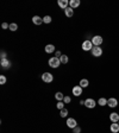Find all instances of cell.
I'll use <instances>...</instances> for the list:
<instances>
[{"label":"cell","instance_id":"cell-24","mask_svg":"<svg viewBox=\"0 0 119 133\" xmlns=\"http://www.w3.org/2000/svg\"><path fill=\"white\" fill-rule=\"evenodd\" d=\"M51 20H53V19H51L50 16H45V17L43 18V23H45V24H50Z\"/></svg>","mask_w":119,"mask_h":133},{"label":"cell","instance_id":"cell-3","mask_svg":"<svg viewBox=\"0 0 119 133\" xmlns=\"http://www.w3.org/2000/svg\"><path fill=\"white\" fill-rule=\"evenodd\" d=\"M91 40H92V43H93L94 47H100L101 44H103V42H104V38L98 34V36H94Z\"/></svg>","mask_w":119,"mask_h":133},{"label":"cell","instance_id":"cell-6","mask_svg":"<svg viewBox=\"0 0 119 133\" xmlns=\"http://www.w3.org/2000/svg\"><path fill=\"white\" fill-rule=\"evenodd\" d=\"M83 106H86L87 108H94V107L97 106V102H95V100L94 99H92V97H88V99L85 100Z\"/></svg>","mask_w":119,"mask_h":133},{"label":"cell","instance_id":"cell-12","mask_svg":"<svg viewBox=\"0 0 119 133\" xmlns=\"http://www.w3.org/2000/svg\"><path fill=\"white\" fill-rule=\"evenodd\" d=\"M58 6L62 10H66L67 7H69V1L68 0H58Z\"/></svg>","mask_w":119,"mask_h":133},{"label":"cell","instance_id":"cell-13","mask_svg":"<svg viewBox=\"0 0 119 133\" xmlns=\"http://www.w3.org/2000/svg\"><path fill=\"white\" fill-rule=\"evenodd\" d=\"M110 130H111V132L112 133H118L119 132V124L118 122H112V124H111Z\"/></svg>","mask_w":119,"mask_h":133},{"label":"cell","instance_id":"cell-25","mask_svg":"<svg viewBox=\"0 0 119 133\" xmlns=\"http://www.w3.org/2000/svg\"><path fill=\"white\" fill-rule=\"evenodd\" d=\"M6 81H7V78L5 75H1V76H0V84H5Z\"/></svg>","mask_w":119,"mask_h":133},{"label":"cell","instance_id":"cell-15","mask_svg":"<svg viewBox=\"0 0 119 133\" xmlns=\"http://www.w3.org/2000/svg\"><path fill=\"white\" fill-rule=\"evenodd\" d=\"M44 50H45V52L47 54H53L54 51H55V45H53V44H48V45H45Z\"/></svg>","mask_w":119,"mask_h":133},{"label":"cell","instance_id":"cell-14","mask_svg":"<svg viewBox=\"0 0 119 133\" xmlns=\"http://www.w3.org/2000/svg\"><path fill=\"white\" fill-rule=\"evenodd\" d=\"M80 4H81L80 0H70V1H69V7H72V8L74 10V8L80 6Z\"/></svg>","mask_w":119,"mask_h":133},{"label":"cell","instance_id":"cell-9","mask_svg":"<svg viewBox=\"0 0 119 133\" xmlns=\"http://www.w3.org/2000/svg\"><path fill=\"white\" fill-rule=\"evenodd\" d=\"M82 89H83V88H82L81 86H75L74 87V88H73V95L74 96H80L82 94Z\"/></svg>","mask_w":119,"mask_h":133},{"label":"cell","instance_id":"cell-16","mask_svg":"<svg viewBox=\"0 0 119 133\" xmlns=\"http://www.w3.org/2000/svg\"><path fill=\"white\" fill-rule=\"evenodd\" d=\"M32 23H33L35 25H41L42 23H43V18H41L39 16H35L33 18H32Z\"/></svg>","mask_w":119,"mask_h":133},{"label":"cell","instance_id":"cell-7","mask_svg":"<svg viewBox=\"0 0 119 133\" xmlns=\"http://www.w3.org/2000/svg\"><path fill=\"white\" fill-rule=\"evenodd\" d=\"M67 126L69 127V128H75L76 126H78V122H76V120L75 119H74V118H68V119H67Z\"/></svg>","mask_w":119,"mask_h":133},{"label":"cell","instance_id":"cell-19","mask_svg":"<svg viewBox=\"0 0 119 133\" xmlns=\"http://www.w3.org/2000/svg\"><path fill=\"white\" fill-rule=\"evenodd\" d=\"M98 105L101 106V107L107 106V99H105V97H100V99L98 100Z\"/></svg>","mask_w":119,"mask_h":133},{"label":"cell","instance_id":"cell-31","mask_svg":"<svg viewBox=\"0 0 119 133\" xmlns=\"http://www.w3.org/2000/svg\"><path fill=\"white\" fill-rule=\"evenodd\" d=\"M55 56H56V57H61V56H62V54H61V51H56V52H55Z\"/></svg>","mask_w":119,"mask_h":133},{"label":"cell","instance_id":"cell-1","mask_svg":"<svg viewBox=\"0 0 119 133\" xmlns=\"http://www.w3.org/2000/svg\"><path fill=\"white\" fill-rule=\"evenodd\" d=\"M48 63H49V67H51V68H58L60 64H61V61H60L58 57H50L49 58V61H48Z\"/></svg>","mask_w":119,"mask_h":133},{"label":"cell","instance_id":"cell-4","mask_svg":"<svg viewBox=\"0 0 119 133\" xmlns=\"http://www.w3.org/2000/svg\"><path fill=\"white\" fill-rule=\"evenodd\" d=\"M42 80H43V82H45V83H51L54 81V76L51 73H44V74L42 75Z\"/></svg>","mask_w":119,"mask_h":133},{"label":"cell","instance_id":"cell-23","mask_svg":"<svg viewBox=\"0 0 119 133\" xmlns=\"http://www.w3.org/2000/svg\"><path fill=\"white\" fill-rule=\"evenodd\" d=\"M10 30H11V31H17V30H18V25H17L16 23H11V24H10Z\"/></svg>","mask_w":119,"mask_h":133},{"label":"cell","instance_id":"cell-30","mask_svg":"<svg viewBox=\"0 0 119 133\" xmlns=\"http://www.w3.org/2000/svg\"><path fill=\"white\" fill-rule=\"evenodd\" d=\"M0 55H1V58H7V57H6V52H5V51H1Z\"/></svg>","mask_w":119,"mask_h":133},{"label":"cell","instance_id":"cell-22","mask_svg":"<svg viewBox=\"0 0 119 133\" xmlns=\"http://www.w3.org/2000/svg\"><path fill=\"white\" fill-rule=\"evenodd\" d=\"M60 115H61L62 118H67V117H68V109H67V108L61 109V112H60Z\"/></svg>","mask_w":119,"mask_h":133},{"label":"cell","instance_id":"cell-10","mask_svg":"<svg viewBox=\"0 0 119 133\" xmlns=\"http://www.w3.org/2000/svg\"><path fill=\"white\" fill-rule=\"evenodd\" d=\"M0 65L3 67V69H8L11 67V62L7 58H1L0 59Z\"/></svg>","mask_w":119,"mask_h":133},{"label":"cell","instance_id":"cell-27","mask_svg":"<svg viewBox=\"0 0 119 133\" xmlns=\"http://www.w3.org/2000/svg\"><path fill=\"white\" fill-rule=\"evenodd\" d=\"M73 133H81V127L76 126L75 128H73Z\"/></svg>","mask_w":119,"mask_h":133},{"label":"cell","instance_id":"cell-18","mask_svg":"<svg viewBox=\"0 0 119 133\" xmlns=\"http://www.w3.org/2000/svg\"><path fill=\"white\" fill-rule=\"evenodd\" d=\"M79 86H81L82 88H87L88 86H89V81L87 80V78H82L81 81H80V84Z\"/></svg>","mask_w":119,"mask_h":133},{"label":"cell","instance_id":"cell-5","mask_svg":"<svg viewBox=\"0 0 119 133\" xmlns=\"http://www.w3.org/2000/svg\"><path fill=\"white\" fill-rule=\"evenodd\" d=\"M91 54H92V56H93V57H100V56H103V48L94 47L93 49H92Z\"/></svg>","mask_w":119,"mask_h":133},{"label":"cell","instance_id":"cell-20","mask_svg":"<svg viewBox=\"0 0 119 133\" xmlns=\"http://www.w3.org/2000/svg\"><path fill=\"white\" fill-rule=\"evenodd\" d=\"M55 99H56L57 101H63L64 95H63V93H61V92H57V93L55 94Z\"/></svg>","mask_w":119,"mask_h":133},{"label":"cell","instance_id":"cell-21","mask_svg":"<svg viewBox=\"0 0 119 133\" xmlns=\"http://www.w3.org/2000/svg\"><path fill=\"white\" fill-rule=\"evenodd\" d=\"M60 61H61L62 64H67V63H68V56H67V55H62L61 57H60Z\"/></svg>","mask_w":119,"mask_h":133},{"label":"cell","instance_id":"cell-17","mask_svg":"<svg viewBox=\"0 0 119 133\" xmlns=\"http://www.w3.org/2000/svg\"><path fill=\"white\" fill-rule=\"evenodd\" d=\"M64 14H66V17L70 18V17L74 16V10H73L72 7H67V8L64 10Z\"/></svg>","mask_w":119,"mask_h":133},{"label":"cell","instance_id":"cell-2","mask_svg":"<svg viewBox=\"0 0 119 133\" xmlns=\"http://www.w3.org/2000/svg\"><path fill=\"white\" fill-rule=\"evenodd\" d=\"M93 48H94V45H93V43H92V40H89V39L83 40V43H82V50H83V51H92Z\"/></svg>","mask_w":119,"mask_h":133},{"label":"cell","instance_id":"cell-32","mask_svg":"<svg viewBox=\"0 0 119 133\" xmlns=\"http://www.w3.org/2000/svg\"><path fill=\"white\" fill-rule=\"evenodd\" d=\"M118 124H119V121H118Z\"/></svg>","mask_w":119,"mask_h":133},{"label":"cell","instance_id":"cell-8","mask_svg":"<svg viewBox=\"0 0 119 133\" xmlns=\"http://www.w3.org/2000/svg\"><path fill=\"white\" fill-rule=\"evenodd\" d=\"M107 106L111 107V108H116L117 106H118V100L116 97H110V99H107Z\"/></svg>","mask_w":119,"mask_h":133},{"label":"cell","instance_id":"cell-29","mask_svg":"<svg viewBox=\"0 0 119 133\" xmlns=\"http://www.w3.org/2000/svg\"><path fill=\"white\" fill-rule=\"evenodd\" d=\"M63 101H64V103H69V102L72 101V99H70V96H64Z\"/></svg>","mask_w":119,"mask_h":133},{"label":"cell","instance_id":"cell-26","mask_svg":"<svg viewBox=\"0 0 119 133\" xmlns=\"http://www.w3.org/2000/svg\"><path fill=\"white\" fill-rule=\"evenodd\" d=\"M56 106H57V108H58L60 111L64 108V103H63L62 101H58V102H57V105H56Z\"/></svg>","mask_w":119,"mask_h":133},{"label":"cell","instance_id":"cell-11","mask_svg":"<svg viewBox=\"0 0 119 133\" xmlns=\"http://www.w3.org/2000/svg\"><path fill=\"white\" fill-rule=\"evenodd\" d=\"M110 120H111V122H118L119 121V114L118 113H116V112L111 113L110 114Z\"/></svg>","mask_w":119,"mask_h":133},{"label":"cell","instance_id":"cell-28","mask_svg":"<svg viewBox=\"0 0 119 133\" xmlns=\"http://www.w3.org/2000/svg\"><path fill=\"white\" fill-rule=\"evenodd\" d=\"M1 28H3L4 30H7V29H10V24H7V23H3V24H1Z\"/></svg>","mask_w":119,"mask_h":133}]
</instances>
